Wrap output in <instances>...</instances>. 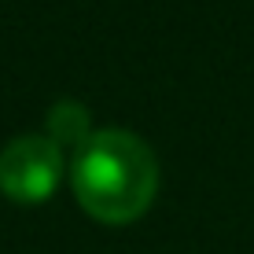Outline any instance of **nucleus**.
<instances>
[{"label": "nucleus", "instance_id": "nucleus-1", "mask_svg": "<svg viewBox=\"0 0 254 254\" xmlns=\"http://www.w3.org/2000/svg\"><path fill=\"white\" fill-rule=\"evenodd\" d=\"M77 203L103 225H129L151 206L159 191L155 151L129 129H100L81 151H74L70 170Z\"/></svg>", "mask_w": 254, "mask_h": 254}, {"label": "nucleus", "instance_id": "nucleus-2", "mask_svg": "<svg viewBox=\"0 0 254 254\" xmlns=\"http://www.w3.org/2000/svg\"><path fill=\"white\" fill-rule=\"evenodd\" d=\"M63 177V147L48 136H15L0 151V191L15 203H45Z\"/></svg>", "mask_w": 254, "mask_h": 254}, {"label": "nucleus", "instance_id": "nucleus-3", "mask_svg": "<svg viewBox=\"0 0 254 254\" xmlns=\"http://www.w3.org/2000/svg\"><path fill=\"white\" fill-rule=\"evenodd\" d=\"M45 126H48V140L59 144V147H77V151H81V147L89 144V136H92L89 133V111H85L77 100L52 103Z\"/></svg>", "mask_w": 254, "mask_h": 254}]
</instances>
